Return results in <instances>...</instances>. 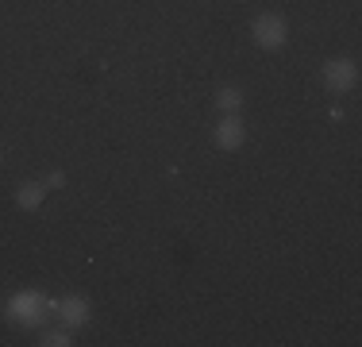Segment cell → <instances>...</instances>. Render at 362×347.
Instances as JSON below:
<instances>
[{"mask_svg": "<svg viewBox=\"0 0 362 347\" xmlns=\"http://www.w3.org/2000/svg\"><path fill=\"white\" fill-rule=\"evenodd\" d=\"M8 317H16L20 324H39L42 320V297L39 293H16L12 305H8Z\"/></svg>", "mask_w": 362, "mask_h": 347, "instance_id": "6da1fadb", "label": "cell"}, {"mask_svg": "<svg viewBox=\"0 0 362 347\" xmlns=\"http://www.w3.org/2000/svg\"><path fill=\"white\" fill-rule=\"evenodd\" d=\"M255 39L262 42V47H281V42H286V20H281V16H258Z\"/></svg>", "mask_w": 362, "mask_h": 347, "instance_id": "3957f363", "label": "cell"}, {"mask_svg": "<svg viewBox=\"0 0 362 347\" xmlns=\"http://www.w3.org/2000/svg\"><path fill=\"white\" fill-rule=\"evenodd\" d=\"M324 81H327V89L347 93L351 85L358 81V69H355V62H347V58H335V62H327V69H324Z\"/></svg>", "mask_w": 362, "mask_h": 347, "instance_id": "7a4b0ae2", "label": "cell"}, {"mask_svg": "<svg viewBox=\"0 0 362 347\" xmlns=\"http://www.w3.org/2000/svg\"><path fill=\"white\" fill-rule=\"evenodd\" d=\"M216 143L223 151H235V147L243 143V124H239L235 116H228L223 124H216Z\"/></svg>", "mask_w": 362, "mask_h": 347, "instance_id": "277c9868", "label": "cell"}, {"mask_svg": "<svg viewBox=\"0 0 362 347\" xmlns=\"http://www.w3.org/2000/svg\"><path fill=\"white\" fill-rule=\"evenodd\" d=\"M58 312H62L66 324H85V320H89V305H85L81 297H66L62 305H58Z\"/></svg>", "mask_w": 362, "mask_h": 347, "instance_id": "5b68a950", "label": "cell"}, {"mask_svg": "<svg viewBox=\"0 0 362 347\" xmlns=\"http://www.w3.org/2000/svg\"><path fill=\"white\" fill-rule=\"evenodd\" d=\"M216 101H220V108H223V112H235V108H239V104H243V97H239V93H235V89H223V93H220V97H216Z\"/></svg>", "mask_w": 362, "mask_h": 347, "instance_id": "52a82bcc", "label": "cell"}, {"mask_svg": "<svg viewBox=\"0 0 362 347\" xmlns=\"http://www.w3.org/2000/svg\"><path fill=\"white\" fill-rule=\"evenodd\" d=\"M20 205L23 208H39L42 205V186H23L20 189Z\"/></svg>", "mask_w": 362, "mask_h": 347, "instance_id": "8992f818", "label": "cell"}, {"mask_svg": "<svg viewBox=\"0 0 362 347\" xmlns=\"http://www.w3.org/2000/svg\"><path fill=\"white\" fill-rule=\"evenodd\" d=\"M42 343H50V347H66V343H70V336H66V332H50Z\"/></svg>", "mask_w": 362, "mask_h": 347, "instance_id": "ba28073f", "label": "cell"}]
</instances>
